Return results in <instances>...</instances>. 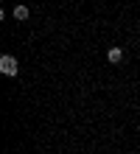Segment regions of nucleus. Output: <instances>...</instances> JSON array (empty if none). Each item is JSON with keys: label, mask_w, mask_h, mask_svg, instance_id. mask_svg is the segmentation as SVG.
<instances>
[{"label": "nucleus", "mask_w": 140, "mask_h": 154, "mask_svg": "<svg viewBox=\"0 0 140 154\" xmlns=\"http://www.w3.org/2000/svg\"><path fill=\"white\" fill-rule=\"evenodd\" d=\"M0 73L3 76H17L20 73V65H17V59L11 53H3V56H0Z\"/></svg>", "instance_id": "nucleus-1"}, {"label": "nucleus", "mask_w": 140, "mask_h": 154, "mask_svg": "<svg viewBox=\"0 0 140 154\" xmlns=\"http://www.w3.org/2000/svg\"><path fill=\"white\" fill-rule=\"evenodd\" d=\"M107 62H109V65H120V62H123V48H118V45L109 48L107 51Z\"/></svg>", "instance_id": "nucleus-2"}, {"label": "nucleus", "mask_w": 140, "mask_h": 154, "mask_svg": "<svg viewBox=\"0 0 140 154\" xmlns=\"http://www.w3.org/2000/svg\"><path fill=\"white\" fill-rule=\"evenodd\" d=\"M28 14H31V11H28V6H23V3H17V6H14V11H11V17H14L17 23H25V20H28Z\"/></svg>", "instance_id": "nucleus-3"}]
</instances>
